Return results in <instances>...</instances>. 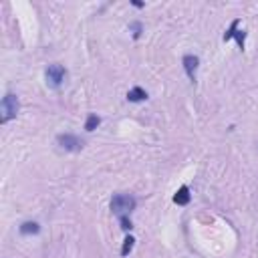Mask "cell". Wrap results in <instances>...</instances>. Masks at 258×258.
Wrapping results in <instances>:
<instances>
[{"mask_svg": "<svg viewBox=\"0 0 258 258\" xmlns=\"http://www.w3.org/2000/svg\"><path fill=\"white\" fill-rule=\"evenodd\" d=\"M135 206H137V202H135V198L129 196V194H115V196L111 198V212H113L117 218L129 216V214L135 210Z\"/></svg>", "mask_w": 258, "mask_h": 258, "instance_id": "obj_1", "label": "cell"}, {"mask_svg": "<svg viewBox=\"0 0 258 258\" xmlns=\"http://www.w3.org/2000/svg\"><path fill=\"white\" fill-rule=\"evenodd\" d=\"M18 97L12 95V93H6L2 97V103H0V123H8L10 119L16 117L18 113Z\"/></svg>", "mask_w": 258, "mask_h": 258, "instance_id": "obj_2", "label": "cell"}, {"mask_svg": "<svg viewBox=\"0 0 258 258\" xmlns=\"http://www.w3.org/2000/svg\"><path fill=\"white\" fill-rule=\"evenodd\" d=\"M44 77H46V83L56 89V87L62 85V81H64V77H67V71H64L60 64H50V67L46 69Z\"/></svg>", "mask_w": 258, "mask_h": 258, "instance_id": "obj_3", "label": "cell"}, {"mask_svg": "<svg viewBox=\"0 0 258 258\" xmlns=\"http://www.w3.org/2000/svg\"><path fill=\"white\" fill-rule=\"evenodd\" d=\"M56 143L64 149V151H81L83 147V141L77 137V135H71V133H62L56 137Z\"/></svg>", "mask_w": 258, "mask_h": 258, "instance_id": "obj_4", "label": "cell"}, {"mask_svg": "<svg viewBox=\"0 0 258 258\" xmlns=\"http://www.w3.org/2000/svg\"><path fill=\"white\" fill-rule=\"evenodd\" d=\"M198 64H200V58L194 56V54H185L183 56V69L187 73V77L191 81H196V71H198Z\"/></svg>", "mask_w": 258, "mask_h": 258, "instance_id": "obj_5", "label": "cell"}, {"mask_svg": "<svg viewBox=\"0 0 258 258\" xmlns=\"http://www.w3.org/2000/svg\"><path fill=\"white\" fill-rule=\"evenodd\" d=\"M173 202H175L177 206H185V204L189 202V187H187V185H181V187L175 191Z\"/></svg>", "mask_w": 258, "mask_h": 258, "instance_id": "obj_6", "label": "cell"}, {"mask_svg": "<svg viewBox=\"0 0 258 258\" xmlns=\"http://www.w3.org/2000/svg\"><path fill=\"white\" fill-rule=\"evenodd\" d=\"M127 99L133 101V103H137V101H145V99H147V93H145L141 87H133V89L127 93Z\"/></svg>", "mask_w": 258, "mask_h": 258, "instance_id": "obj_7", "label": "cell"}, {"mask_svg": "<svg viewBox=\"0 0 258 258\" xmlns=\"http://www.w3.org/2000/svg\"><path fill=\"white\" fill-rule=\"evenodd\" d=\"M40 228H38V224L36 222H24L22 226H20V234H36Z\"/></svg>", "mask_w": 258, "mask_h": 258, "instance_id": "obj_8", "label": "cell"}, {"mask_svg": "<svg viewBox=\"0 0 258 258\" xmlns=\"http://www.w3.org/2000/svg\"><path fill=\"white\" fill-rule=\"evenodd\" d=\"M99 123H101V119H99L97 115H89V117H87V123H85V129H87V131H93V129L99 127Z\"/></svg>", "mask_w": 258, "mask_h": 258, "instance_id": "obj_9", "label": "cell"}, {"mask_svg": "<svg viewBox=\"0 0 258 258\" xmlns=\"http://www.w3.org/2000/svg\"><path fill=\"white\" fill-rule=\"evenodd\" d=\"M133 244H135V238H133V236H127V238H125V242H123L121 254H123V256H127V254L133 250Z\"/></svg>", "mask_w": 258, "mask_h": 258, "instance_id": "obj_10", "label": "cell"}, {"mask_svg": "<svg viewBox=\"0 0 258 258\" xmlns=\"http://www.w3.org/2000/svg\"><path fill=\"white\" fill-rule=\"evenodd\" d=\"M119 222H121V228H123V230H131V220H129V216L119 218Z\"/></svg>", "mask_w": 258, "mask_h": 258, "instance_id": "obj_11", "label": "cell"}, {"mask_svg": "<svg viewBox=\"0 0 258 258\" xmlns=\"http://www.w3.org/2000/svg\"><path fill=\"white\" fill-rule=\"evenodd\" d=\"M131 30H133V36L137 38V36H139V30H141V24H139V22H133V24H131Z\"/></svg>", "mask_w": 258, "mask_h": 258, "instance_id": "obj_12", "label": "cell"}]
</instances>
